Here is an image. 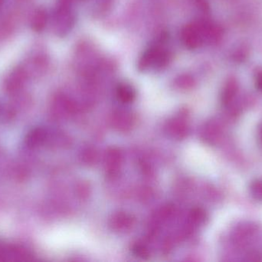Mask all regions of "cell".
<instances>
[{"instance_id": "6da1fadb", "label": "cell", "mask_w": 262, "mask_h": 262, "mask_svg": "<svg viewBox=\"0 0 262 262\" xmlns=\"http://www.w3.org/2000/svg\"><path fill=\"white\" fill-rule=\"evenodd\" d=\"M169 54L159 46H152L145 51L139 60L138 69L145 70L150 67L163 68L169 61Z\"/></svg>"}, {"instance_id": "7a4b0ae2", "label": "cell", "mask_w": 262, "mask_h": 262, "mask_svg": "<svg viewBox=\"0 0 262 262\" xmlns=\"http://www.w3.org/2000/svg\"><path fill=\"white\" fill-rule=\"evenodd\" d=\"M200 23H192L183 28L181 38L185 46L189 49H196L203 41L205 34L207 36L208 26Z\"/></svg>"}, {"instance_id": "3957f363", "label": "cell", "mask_w": 262, "mask_h": 262, "mask_svg": "<svg viewBox=\"0 0 262 262\" xmlns=\"http://www.w3.org/2000/svg\"><path fill=\"white\" fill-rule=\"evenodd\" d=\"M117 95L121 103H130L135 98L136 92L130 85L122 83L117 89Z\"/></svg>"}, {"instance_id": "277c9868", "label": "cell", "mask_w": 262, "mask_h": 262, "mask_svg": "<svg viewBox=\"0 0 262 262\" xmlns=\"http://www.w3.org/2000/svg\"><path fill=\"white\" fill-rule=\"evenodd\" d=\"M237 90H238V84L237 82L233 78H231L224 90H223V95H222V101L224 105H229L233 99L235 95H236Z\"/></svg>"}, {"instance_id": "5b68a950", "label": "cell", "mask_w": 262, "mask_h": 262, "mask_svg": "<svg viewBox=\"0 0 262 262\" xmlns=\"http://www.w3.org/2000/svg\"><path fill=\"white\" fill-rule=\"evenodd\" d=\"M47 23V14L44 10H38L32 18V26L35 31H41L44 29Z\"/></svg>"}, {"instance_id": "8992f818", "label": "cell", "mask_w": 262, "mask_h": 262, "mask_svg": "<svg viewBox=\"0 0 262 262\" xmlns=\"http://www.w3.org/2000/svg\"><path fill=\"white\" fill-rule=\"evenodd\" d=\"M251 194L252 196L258 201H262V181L254 182L250 187Z\"/></svg>"}, {"instance_id": "52a82bcc", "label": "cell", "mask_w": 262, "mask_h": 262, "mask_svg": "<svg viewBox=\"0 0 262 262\" xmlns=\"http://www.w3.org/2000/svg\"><path fill=\"white\" fill-rule=\"evenodd\" d=\"M256 86L262 92V72H259L257 75Z\"/></svg>"}, {"instance_id": "ba28073f", "label": "cell", "mask_w": 262, "mask_h": 262, "mask_svg": "<svg viewBox=\"0 0 262 262\" xmlns=\"http://www.w3.org/2000/svg\"><path fill=\"white\" fill-rule=\"evenodd\" d=\"M3 2H4V0H0V6L3 4Z\"/></svg>"}, {"instance_id": "9c48e42d", "label": "cell", "mask_w": 262, "mask_h": 262, "mask_svg": "<svg viewBox=\"0 0 262 262\" xmlns=\"http://www.w3.org/2000/svg\"><path fill=\"white\" fill-rule=\"evenodd\" d=\"M261 140H262V132H261Z\"/></svg>"}]
</instances>
